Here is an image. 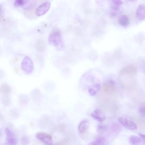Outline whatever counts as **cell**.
Segmentation results:
<instances>
[{"instance_id": "obj_9", "label": "cell", "mask_w": 145, "mask_h": 145, "mask_svg": "<svg viewBox=\"0 0 145 145\" xmlns=\"http://www.w3.org/2000/svg\"><path fill=\"white\" fill-rule=\"evenodd\" d=\"M136 16L137 18L140 20L145 19V5L141 4L138 7L136 11Z\"/></svg>"}, {"instance_id": "obj_17", "label": "cell", "mask_w": 145, "mask_h": 145, "mask_svg": "<svg viewBox=\"0 0 145 145\" xmlns=\"http://www.w3.org/2000/svg\"><path fill=\"white\" fill-rule=\"evenodd\" d=\"M138 110L140 115L143 117H145V103H143L140 105Z\"/></svg>"}, {"instance_id": "obj_3", "label": "cell", "mask_w": 145, "mask_h": 145, "mask_svg": "<svg viewBox=\"0 0 145 145\" xmlns=\"http://www.w3.org/2000/svg\"><path fill=\"white\" fill-rule=\"evenodd\" d=\"M118 120L123 126L128 129L133 130L137 129L136 124L127 116L121 117L119 118Z\"/></svg>"}, {"instance_id": "obj_25", "label": "cell", "mask_w": 145, "mask_h": 145, "mask_svg": "<svg viewBox=\"0 0 145 145\" xmlns=\"http://www.w3.org/2000/svg\"><path fill=\"white\" fill-rule=\"evenodd\" d=\"M130 0L132 2H135L137 0Z\"/></svg>"}, {"instance_id": "obj_20", "label": "cell", "mask_w": 145, "mask_h": 145, "mask_svg": "<svg viewBox=\"0 0 145 145\" xmlns=\"http://www.w3.org/2000/svg\"><path fill=\"white\" fill-rule=\"evenodd\" d=\"M19 100L21 103L23 104H25L28 102V99L27 97L25 95H22L20 97Z\"/></svg>"}, {"instance_id": "obj_15", "label": "cell", "mask_w": 145, "mask_h": 145, "mask_svg": "<svg viewBox=\"0 0 145 145\" xmlns=\"http://www.w3.org/2000/svg\"><path fill=\"white\" fill-rule=\"evenodd\" d=\"M129 141L131 144H135L139 142L140 141V139L137 136L132 135L130 137Z\"/></svg>"}, {"instance_id": "obj_24", "label": "cell", "mask_w": 145, "mask_h": 145, "mask_svg": "<svg viewBox=\"0 0 145 145\" xmlns=\"http://www.w3.org/2000/svg\"><path fill=\"white\" fill-rule=\"evenodd\" d=\"M139 135L145 142V135L140 134H139Z\"/></svg>"}, {"instance_id": "obj_14", "label": "cell", "mask_w": 145, "mask_h": 145, "mask_svg": "<svg viewBox=\"0 0 145 145\" xmlns=\"http://www.w3.org/2000/svg\"><path fill=\"white\" fill-rule=\"evenodd\" d=\"M27 0H16L14 5L16 7H19L25 5L27 3Z\"/></svg>"}, {"instance_id": "obj_8", "label": "cell", "mask_w": 145, "mask_h": 145, "mask_svg": "<svg viewBox=\"0 0 145 145\" xmlns=\"http://www.w3.org/2000/svg\"><path fill=\"white\" fill-rule=\"evenodd\" d=\"M102 113L99 109H97L91 114V116L95 120L102 123L105 120V117L103 115Z\"/></svg>"}, {"instance_id": "obj_6", "label": "cell", "mask_w": 145, "mask_h": 145, "mask_svg": "<svg viewBox=\"0 0 145 145\" xmlns=\"http://www.w3.org/2000/svg\"><path fill=\"white\" fill-rule=\"evenodd\" d=\"M37 138L44 143L47 144H52L53 143L51 136L43 132H40L36 135Z\"/></svg>"}, {"instance_id": "obj_12", "label": "cell", "mask_w": 145, "mask_h": 145, "mask_svg": "<svg viewBox=\"0 0 145 145\" xmlns=\"http://www.w3.org/2000/svg\"><path fill=\"white\" fill-rule=\"evenodd\" d=\"M11 89L10 86L7 84H3L1 86L0 91L4 94H7L11 91Z\"/></svg>"}, {"instance_id": "obj_10", "label": "cell", "mask_w": 145, "mask_h": 145, "mask_svg": "<svg viewBox=\"0 0 145 145\" xmlns=\"http://www.w3.org/2000/svg\"><path fill=\"white\" fill-rule=\"evenodd\" d=\"M89 122L87 120H83L79 123L78 126V130L80 133H85L88 129Z\"/></svg>"}, {"instance_id": "obj_16", "label": "cell", "mask_w": 145, "mask_h": 145, "mask_svg": "<svg viewBox=\"0 0 145 145\" xmlns=\"http://www.w3.org/2000/svg\"><path fill=\"white\" fill-rule=\"evenodd\" d=\"M106 127L105 126L102 124L99 125L97 127V131L99 133H103L105 131Z\"/></svg>"}, {"instance_id": "obj_5", "label": "cell", "mask_w": 145, "mask_h": 145, "mask_svg": "<svg viewBox=\"0 0 145 145\" xmlns=\"http://www.w3.org/2000/svg\"><path fill=\"white\" fill-rule=\"evenodd\" d=\"M50 7L49 2H46L39 5L35 10V15L37 16H42L46 14L49 10Z\"/></svg>"}, {"instance_id": "obj_21", "label": "cell", "mask_w": 145, "mask_h": 145, "mask_svg": "<svg viewBox=\"0 0 145 145\" xmlns=\"http://www.w3.org/2000/svg\"><path fill=\"white\" fill-rule=\"evenodd\" d=\"M38 42L37 44H39L37 46L38 47L37 49L39 50H40V49H41V50H43L45 47L44 44L43 42L40 41Z\"/></svg>"}, {"instance_id": "obj_23", "label": "cell", "mask_w": 145, "mask_h": 145, "mask_svg": "<svg viewBox=\"0 0 145 145\" xmlns=\"http://www.w3.org/2000/svg\"><path fill=\"white\" fill-rule=\"evenodd\" d=\"M3 102L4 104L7 106H8L10 103V100L8 97H6L3 99Z\"/></svg>"}, {"instance_id": "obj_13", "label": "cell", "mask_w": 145, "mask_h": 145, "mask_svg": "<svg viewBox=\"0 0 145 145\" xmlns=\"http://www.w3.org/2000/svg\"><path fill=\"white\" fill-rule=\"evenodd\" d=\"M105 142V139L102 137H97L94 141L89 143V145H103Z\"/></svg>"}, {"instance_id": "obj_4", "label": "cell", "mask_w": 145, "mask_h": 145, "mask_svg": "<svg viewBox=\"0 0 145 145\" xmlns=\"http://www.w3.org/2000/svg\"><path fill=\"white\" fill-rule=\"evenodd\" d=\"M138 71V69L136 66L132 64L128 65L121 69L119 74L135 75L137 74Z\"/></svg>"}, {"instance_id": "obj_19", "label": "cell", "mask_w": 145, "mask_h": 145, "mask_svg": "<svg viewBox=\"0 0 145 145\" xmlns=\"http://www.w3.org/2000/svg\"><path fill=\"white\" fill-rule=\"evenodd\" d=\"M88 92L90 96H93L95 95L97 92L94 88H89L88 89Z\"/></svg>"}, {"instance_id": "obj_26", "label": "cell", "mask_w": 145, "mask_h": 145, "mask_svg": "<svg viewBox=\"0 0 145 145\" xmlns=\"http://www.w3.org/2000/svg\"><path fill=\"white\" fill-rule=\"evenodd\" d=\"M144 73H145V69H144Z\"/></svg>"}, {"instance_id": "obj_11", "label": "cell", "mask_w": 145, "mask_h": 145, "mask_svg": "<svg viewBox=\"0 0 145 145\" xmlns=\"http://www.w3.org/2000/svg\"><path fill=\"white\" fill-rule=\"evenodd\" d=\"M118 22L119 24L123 27H127L129 23L128 17L127 16L124 14L121 15L119 17Z\"/></svg>"}, {"instance_id": "obj_2", "label": "cell", "mask_w": 145, "mask_h": 145, "mask_svg": "<svg viewBox=\"0 0 145 145\" xmlns=\"http://www.w3.org/2000/svg\"><path fill=\"white\" fill-rule=\"evenodd\" d=\"M21 66L23 71L27 74L32 73L34 69L33 62L31 58L28 56L24 58L21 63Z\"/></svg>"}, {"instance_id": "obj_7", "label": "cell", "mask_w": 145, "mask_h": 145, "mask_svg": "<svg viewBox=\"0 0 145 145\" xmlns=\"http://www.w3.org/2000/svg\"><path fill=\"white\" fill-rule=\"evenodd\" d=\"M5 131L7 137V142L8 144L10 145L16 144L17 143V140L13 131L8 128H6Z\"/></svg>"}, {"instance_id": "obj_1", "label": "cell", "mask_w": 145, "mask_h": 145, "mask_svg": "<svg viewBox=\"0 0 145 145\" xmlns=\"http://www.w3.org/2000/svg\"><path fill=\"white\" fill-rule=\"evenodd\" d=\"M48 41L49 44L59 49L62 45V41L61 34L57 28L54 29L49 35Z\"/></svg>"}, {"instance_id": "obj_22", "label": "cell", "mask_w": 145, "mask_h": 145, "mask_svg": "<svg viewBox=\"0 0 145 145\" xmlns=\"http://www.w3.org/2000/svg\"><path fill=\"white\" fill-rule=\"evenodd\" d=\"M114 5L118 6L122 5L123 3L121 0H111Z\"/></svg>"}, {"instance_id": "obj_18", "label": "cell", "mask_w": 145, "mask_h": 145, "mask_svg": "<svg viewBox=\"0 0 145 145\" xmlns=\"http://www.w3.org/2000/svg\"><path fill=\"white\" fill-rule=\"evenodd\" d=\"M29 137L26 136H24L21 139V143L23 144H27L29 143Z\"/></svg>"}]
</instances>
